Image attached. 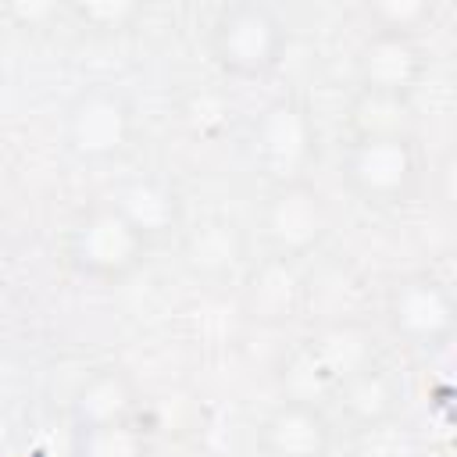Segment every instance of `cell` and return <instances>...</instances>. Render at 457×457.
<instances>
[{
    "instance_id": "6da1fadb",
    "label": "cell",
    "mask_w": 457,
    "mask_h": 457,
    "mask_svg": "<svg viewBox=\"0 0 457 457\" xmlns=\"http://www.w3.org/2000/svg\"><path fill=\"white\" fill-rule=\"evenodd\" d=\"M350 179L368 204H400L418 182V154L411 136L361 139L350 157Z\"/></svg>"
},
{
    "instance_id": "7a4b0ae2",
    "label": "cell",
    "mask_w": 457,
    "mask_h": 457,
    "mask_svg": "<svg viewBox=\"0 0 457 457\" xmlns=\"http://www.w3.org/2000/svg\"><path fill=\"white\" fill-rule=\"evenodd\" d=\"M389 318L414 343H443L453 328V296L432 275H418L393 289Z\"/></svg>"
},
{
    "instance_id": "3957f363",
    "label": "cell",
    "mask_w": 457,
    "mask_h": 457,
    "mask_svg": "<svg viewBox=\"0 0 457 457\" xmlns=\"http://www.w3.org/2000/svg\"><path fill=\"white\" fill-rule=\"evenodd\" d=\"M79 261L89 271H121L136 253V228L121 214H96L79 228Z\"/></svg>"
},
{
    "instance_id": "277c9868",
    "label": "cell",
    "mask_w": 457,
    "mask_h": 457,
    "mask_svg": "<svg viewBox=\"0 0 457 457\" xmlns=\"http://www.w3.org/2000/svg\"><path fill=\"white\" fill-rule=\"evenodd\" d=\"M421 71L418 50L407 36L400 32H386L382 39H375L364 54V82L375 93H393V96H407V89L414 86Z\"/></svg>"
},
{
    "instance_id": "5b68a950",
    "label": "cell",
    "mask_w": 457,
    "mask_h": 457,
    "mask_svg": "<svg viewBox=\"0 0 457 457\" xmlns=\"http://www.w3.org/2000/svg\"><path fill=\"white\" fill-rule=\"evenodd\" d=\"M221 54L239 71H261L275 57V29L264 21V14H243V21H232V29H221Z\"/></svg>"
},
{
    "instance_id": "8992f818",
    "label": "cell",
    "mask_w": 457,
    "mask_h": 457,
    "mask_svg": "<svg viewBox=\"0 0 457 457\" xmlns=\"http://www.w3.org/2000/svg\"><path fill=\"white\" fill-rule=\"evenodd\" d=\"M321 232V211H318V196L293 189L286 196H278L275 211H271V239L282 250H303L318 239Z\"/></svg>"
},
{
    "instance_id": "52a82bcc",
    "label": "cell",
    "mask_w": 457,
    "mask_h": 457,
    "mask_svg": "<svg viewBox=\"0 0 457 457\" xmlns=\"http://www.w3.org/2000/svg\"><path fill=\"white\" fill-rule=\"evenodd\" d=\"M407 125H411L407 96L364 89V96H361V104H357V129H361V139L407 136Z\"/></svg>"
},
{
    "instance_id": "ba28073f",
    "label": "cell",
    "mask_w": 457,
    "mask_h": 457,
    "mask_svg": "<svg viewBox=\"0 0 457 457\" xmlns=\"http://www.w3.org/2000/svg\"><path fill=\"white\" fill-rule=\"evenodd\" d=\"M275 436V450L286 457H318L321 443H325V428L314 414L307 411H289L271 425Z\"/></svg>"
},
{
    "instance_id": "9c48e42d",
    "label": "cell",
    "mask_w": 457,
    "mask_h": 457,
    "mask_svg": "<svg viewBox=\"0 0 457 457\" xmlns=\"http://www.w3.org/2000/svg\"><path fill=\"white\" fill-rule=\"evenodd\" d=\"M121 136V114L114 111V104H86V111L79 114V139L86 150H111L118 146Z\"/></svg>"
},
{
    "instance_id": "30bf717a",
    "label": "cell",
    "mask_w": 457,
    "mask_h": 457,
    "mask_svg": "<svg viewBox=\"0 0 457 457\" xmlns=\"http://www.w3.org/2000/svg\"><path fill=\"white\" fill-rule=\"evenodd\" d=\"M268 150L282 161H289L293 154H303V121H300V114H293V111H275V118H271V132H268Z\"/></svg>"
},
{
    "instance_id": "8fae6325",
    "label": "cell",
    "mask_w": 457,
    "mask_h": 457,
    "mask_svg": "<svg viewBox=\"0 0 457 457\" xmlns=\"http://www.w3.org/2000/svg\"><path fill=\"white\" fill-rule=\"evenodd\" d=\"M389 403H393V393H389V386H386L378 375H371V371H361V378L353 382V407H357L364 418H371V414H382V411H389Z\"/></svg>"
}]
</instances>
